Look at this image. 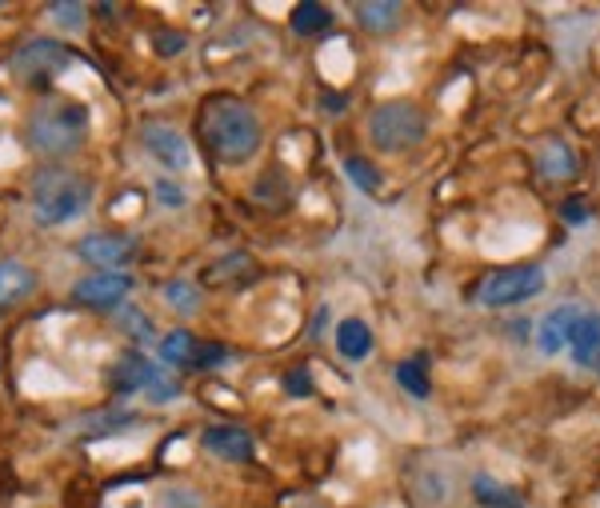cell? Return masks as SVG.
I'll use <instances>...</instances> for the list:
<instances>
[{
	"label": "cell",
	"mask_w": 600,
	"mask_h": 508,
	"mask_svg": "<svg viewBox=\"0 0 600 508\" xmlns=\"http://www.w3.org/2000/svg\"><path fill=\"white\" fill-rule=\"evenodd\" d=\"M200 133H204L209 153L229 168L248 165V161L260 153V144H265V124H260L256 109L233 97H212L209 104H204V112H200Z\"/></svg>",
	"instance_id": "obj_1"
},
{
	"label": "cell",
	"mask_w": 600,
	"mask_h": 508,
	"mask_svg": "<svg viewBox=\"0 0 600 508\" xmlns=\"http://www.w3.org/2000/svg\"><path fill=\"white\" fill-rule=\"evenodd\" d=\"M92 205V185L85 173L65 165H48L36 168L33 185H29V209H33V221L41 229H60V224L80 221Z\"/></svg>",
	"instance_id": "obj_2"
},
{
	"label": "cell",
	"mask_w": 600,
	"mask_h": 508,
	"mask_svg": "<svg viewBox=\"0 0 600 508\" xmlns=\"http://www.w3.org/2000/svg\"><path fill=\"white\" fill-rule=\"evenodd\" d=\"M29 148L41 156H68L89 141V104L73 97H45L29 112Z\"/></svg>",
	"instance_id": "obj_3"
},
{
	"label": "cell",
	"mask_w": 600,
	"mask_h": 508,
	"mask_svg": "<svg viewBox=\"0 0 600 508\" xmlns=\"http://www.w3.org/2000/svg\"><path fill=\"white\" fill-rule=\"evenodd\" d=\"M424 136H429V121L409 100H389V104L373 109V117H368V141L380 153H409Z\"/></svg>",
	"instance_id": "obj_4"
},
{
	"label": "cell",
	"mask_w": 600,
	"mask_h": 508,
	"mask_svg": "<svg viewBox=\"0 0 600 508\" xmlns=\"http://www.w3.org/2000/svg\"><path fill=\"white\" fill-rule=\"evenodd\" d=\"M77 53L53 36H33V41H24L16 53H12V73L24 80V85H48L56 80L65 68H73Z\"/></svg>",
	"instance_id": "obj_5"
},
{
	"label": "cell",
	"mask_w": 600,
	"mask_h": 508,
	"mask_svg": "<svg viewBox=\"0 0 600 508\" xmlns=\"http://www.w3.org/2000/svg\"><path fill=\"white\" fill-rule=\"evenodd\" d=\"M541 288H545V268L512 265V268H500V273H489V277L480 280L477 300L489 305V309H509V305H521V300L536 297Z\"/></svg>",
	"instance_id": "obj_6"
},
{
	"label": "cell",
	"mask_w": 600,
	"mask_h": 508,
	"mask_svg": "<svg viewBox=\"0 0 600 508\" xmlns=\"http://www.w3.org/2000/svg\"><path fill=\"white\" fill-rule=\"evenodd\" d=\"M77 256L97 273H121L136 261V241L124 232H89L77 241Z\"/></svg>",
	"instance_id": "obj_7"
},
{
	"label": "cell",
	"mask_w": 600,
	"mask_h": 508,
	"mask_svg": "<svg viewBox=\"0 0 600 508\" xmlns=\"http://www.w3.org/2000/svg\"><path fill=\"white\" fill-rule=\"evenodd\" d=\"M141 144H145V153L153 156L160 168H173V173H189L192 168V144L189 136L173 129L165 121H148L141 129Z\"/></svg>",
	"instance_id": "obj_8"
},
{
	"label": "cell",
	"mask_w": 600,
	"mask_h": 508,
	"mask_svg": "<svg viewBox=\"0 0 600 508\" xmlns=\"http://www.w3.org/2000/svg\"><path fill=\"white\" fill-rule=\"evenodd\" d=\"M133 292V277L129 273H89L73 285V300L85 309H121Z\"/></svg>",
	"instance_id": "obj_9"
},
{
	"label": "cell",
	"mask_w": 600,
	"mask_h": 508,
	"mask_svg": "<svg viewBox=\"0 0 600 508\" xmlns=\"http://www.w3.org/2000/svg\"><path fill=\"white\" fill-rule=\"evenodd\" d=\"M200 444L229 464H245L256 456V437L248 429H241V424H212V429H204Z\"/></svg>",
	"instance_id": "obj_10"
},
{
	"label": "cell",
	"mask_w": 600,
	"mask_h": 508,
	"mask_svg": "<svg viewBox=\"0 0 600 508\" xmlns=\"http://www.w3.org/2000/svg\"><path fill=\"white\" fill-rule=\"evenodd\" d=\"M160 376V368L148 361L145 353H121L116 361H112L109 368V385L112 393H121V397H133V393H141V388H148Z\"/></svg>",
	"instance_id": "obj_11"
},
{
	"label": "cell",
	"mask_w": 600,
	"mask_h": 508,
	"mask_svg": "<svg viewBox=\"0 0 600 508\" xmlns=\"http://www.w3.org/2000/svg\"><path fill=\"white\" fill-rule=\"evenodd\" d=\"M580 317H585V309H577V305H560V309L548 312L545 324H541V353L545 356L560 353V349L568 344V336H573V329H577Z\"/></svg>",
	"instance_id": "obj_12"
},
{
	"label": "cell",
	"mask_w": 600,
	"mask_h": 508,
	"mask_svg": "<svg viewBox=\"0 0 600 508\" xmlns=\"http://www.w3.org/2000/svg\"><path fill=\"white\" fill-rule=\"evenodd\" d=\"M36 292V273L21 261H0V309L21 305L24 297Z\"/></svg>",
	"instance_id": "obj_13"
},
{
	"label": "cell",
	"mask_w": 600,
	"mask_h": 508,
	"mask_svg": "<svg viewBox=\"0 0 600 508\" xmlns=\"http://www.w3.org/2000/svg\"><path fill=\"white\" fill-rule=\"evenodd\" d=\"M568 349H573V361L585 368L600 365V312H585L568 336Z\"/></svg>",
	"instance_id": "obj_14"
},
{
	"label": "cell",
	"mask_w": 600,
	"mask_h": 508,
	"mask_svg": "<svg viewBox=\"0 0 600 508\" xmlns=\"http://www.w3.org/2000/svg\"><path fill=\"white\" fill-rule=\"evenodd\" d=\"M336 353L345 356V361H365L373 353V329H368L360 317H348V321L336 324Z\"/></svg>",
	"instance_id": "obj_15"
},
{
	"label": "cell",
	"mask_w": 600,
	"mask_h": 508,
	"mask_svg": "<svg viewBox=\"0 0 600 508\" xmlns=\"http://www.w3.org/2000/svg\"><path fill=\"white\" fill-rule=\"evenodd\" d=\"M356 21L365 24L368 33H392L400 24V4L397 0H365V4H356Z\"/></svg>",
	"instance_id": "obj_16"
},
{
	"label": "cell",
	"mask_w": 600,
	"mask_h": 508,
	"mask_svg": "<svg viewBox=\"0 0 600 508\" xmlns=\"http://www.w3.org/2000/svg\"><path fill=\"white\" fill-rule=\"evenodd\" d=\"M473 493H477V500L485 508H524L521 493H512L509 485H500L497 476H489V473L473 476Z\"/></svg>",
	"instance_id": "obj_17"
},
{
	"label": "cell",
	"mask_w": 600,
	"mask_h": 508,
	"mask_svg": "<svg viewBox=\"0 0 600 508\" xmlns=\"http://www.w3.org/2000/svg\"><path fill=\"white\" fill-rule=\"evenodd\" d=\"M292 33L297 36H321L333 29V12L324 9V4H312V0H304V4H297L289 16Z\"/></svg>",
	"instance_id": "obj_18"
},
{
	"label": "cell",
	"mask_w": 600,
	"mask_h": 508,
	"mask_svg": "<svg viewBox=\"0 0 600 508\" xmlns=\"http://www.w3.org/2000/svg\"><path fill=\"white\" fill-rule=\"evenodd\" d=\"M192 353H197V341H192V332L185 329H173L160 336V361L173 368H185L192 365Z\"/></svg>",
	"instance_id": "obj_19"
},
{
	"label": "cell",
	"mask_w": 600,
	"mask_h": 508,
	"mask_svg": "<svg viewBox=\"0 0 600 508\" xmlns=\"http://www.w3.org/2000/svg\"><path fill=\"white\" fill-rule=\"evenodd\" d=\"M160 297L173 305L177 312H197L200 309V288H192V280H168L165 288H160Z\"/></svg>",
	"instance_id": "obj_20"
},
{
	"label": "cell",
	"mask_w": 600,
	"mask_h": 508,
	"mask_svg": "<svg viewBox=\"0 0 600 508\" xmlns=\"http://www.w3.org/2000/svg\"><path fill=\"white\" fill-rule=\"evenodd\" d=\"M397 380L404 393H412V397H429L433 393V385H429V376H424V356L421 361H400L397 365Z\"/></svg>",
	"instance_id": "obj_21"
},
{
	"label": "cell",
	"mask_w": 600,
	"mask_h": 508,
	"mask_svg": "<svg viewBox=\"0 0 600 508\" xmlns=\"http://www.w3.org/2000/svg\"><path fill=\"white\" fill-rule=\"evenodd\" d=\"M48 16H53L60 29L68 33H85V24H89V9L77 4V0H60V4H48Z\"/></svg>",
	"instance_id": "obj_22"
},
{
	"label": "cell",
	"mask_w": 600,
	"mask_h": 508,
	"mask_svg": "<svg viewBox=\"0 0 600 508\" xmlns=\"http://www.w3.org/2000/svg\"><path fill=\"white\" fill-rule=\"evenodd\" d=\"M345 173L360 192H377L380 188V168L365 156H345Z\"/></svg>",
	"instance_id": "obj_23"
},
{
	"label": "cell",
	"mask_w": 600,
	"mask_h": 508,
	"mask_svg": "<svg viewBox=\"0 0 600 508\" xmlns=\"http://www.w3.org/2000/svg\"><path fill=\"white\" fill-rule=\"evenodd\" d=\"M189 48V36L185 33H168V29H160V33L153 36V53L156 56H180Z\"/></svg>",
	"instance_id": "obj_24"
},
{
	"label": "cell",
	"mask_w": 600,
	"mask_h": 508,
	"mask_svg": "<svg viewBox=\"0 0 600 508\" xmlns=\"http://www.w3.org/2000/svg\"><path fill=\"white\" fill-rule=\"evenodd\" d=\"M121 329L129 332V336H136V341H148V336H153V324H148V317L141 309H121Z\"/></svg>",
	"instance_id": "obj_25"
},
{
	"label": "cell",
	"mask_w": 600,
	"mask_h": 508,
	"mask_svg": "<svg viewBox=\"0 0 600 508\" xmlns=\"http://www.w3.org/2000/svg\"><path fill=\"white\" fill-rule=\"evenodd\" d=\"M229 361V349L224 344H200L197 341V353H192V368H212V365H224Z\"/></svg>",
	"instance_id": "obj_26"
},
{
	"label": "cell",
	"mask_w": 600,
	"mask_h": 508,
	"mask_svg": "<svg viewBox=\"0 0 600 508\" xmlns=\"http://www.w3.org/2000/svg\"><path fill=\"white\" fill-rule=\"evenodd\" d=\"M160 508H204V500L192 488H165L160 493Z\"/></svg>",
	"instance_id": "obj_27"
},
{
	"label": "cell",
	"mask_w": 600,
	"mask_h": 508,
	"mask_svg": "<svg viewBox=\"0 0 600 508\" xmlns=\"http://www.w3.org/2000/svg\"><path fill=\"white\" fill-rule=\"evenodd\" d=\"M541 168H545V173H568V168H573V161H568V153L560 148V144H553V148L541 156Z\"/></svg>",
	"instance_id": "obj_28"
},
{
	"label": "cell",
	"mask_w": 600,
	"mask_h": 508,
	"mask_svg": "<svg viewBox=\"0 0 600 508\" xmlns=\"http://www.w3.org/2000/svg\"><path fill=\"white\" fill-rule=\"evenodd\" d=\"M285 393H289V397H309L312 393L309 373H304V368H292V373L285 376Z\"/></svg>",
	"instance_id": "obj_29"
},
{
	"label": "cell",
	"mask_w": 600,
	"mask_h": 508,
	"mask_svg": "<svg viewBox=\"0 0 600 508\" xmlns=\"http://www.w3.org/2000/svg\"><path fill=\"white\" fill-rule=\"evenodd\" d=\"M156 200H160V205H185V192H180L173 180H160V185H156Z\"/></svg>",
	"instance_id": "obj_30"
},
{
	"label": "cell",
	"mask_w": 600,
	"mask_h": 508,
	"mask_svg": "<svg viewBox=\"0 0 600 508\" xmlns=\"http://www.w3.org/2000/svg\"><path fill=\"white\" fill-rule=\"evenodd\" d=\"M145 393H148L153 400H173V397L180 393V388H177V385H168V380H160V376H156V380L145 388Z\"/></svg>",
	"instance_id": "obj_31"
},
{
	"label": "cell",
	"mask_w": 600,
	"mask_h": 508,
	"mask_svg": "<svg viewBox=\"0 0 600 508\" xmlns=\"http://www.w3.org/2000/svg\"><path fill=\"white\" fill-rule=\"evenodd\" d=\"M560 212H565L568 224H585V221H589V209H585L580 200H565V209H560Z\"/></svg>",
	"instance_id": "obj_32"
},
{
	"label": "cell",
	"mask_w": 600,
	"mask_h": 508,
	"mask_svg": "<svg viewBox=\"0 0 600 508\" xmlns=\"http://www.w3.org/2000/svg\"><path fill=\"white\" fill-rule=\"evenodd\" d=\"M324 329H329V309H316V317H312V336H321Z\"/></svg>",
	"instance_id": "obj_33"
}]
</instances>
